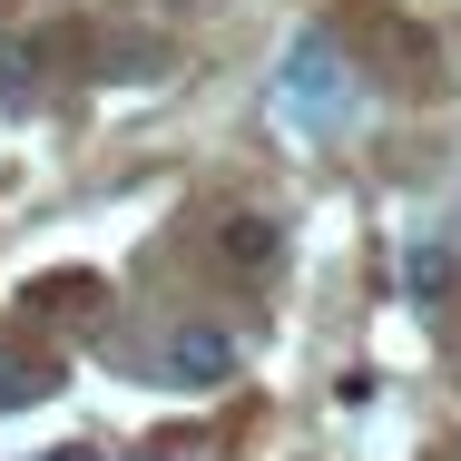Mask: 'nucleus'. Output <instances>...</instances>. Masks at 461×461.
Instances as JSON below:
<instances>
[{"label":"nucleus","instance_id":"nucleus-4","mask_svg":"<svg viewBox=\"0 0 461 461\" xmlns=\"http://www.w3.org/2000/svg\"><path fill=\"white\" fill-rule=\"evenodd\" d=\"M402 285H412V304H442L452 294V246H412L402 256Z\"/></svg>","mask_w":461,"mask_h":461},{"label":"nucleus","instance_id":"nucleus-1","mask_svg":"<svg viewBox=\"0 0 461 461\" xmlns=\"http://www.w3.org/2000/svg\"><path fill=\"white\" fill-rule=\"evenodd\" d=\"M276 108L294 128H354L364 118V89H354V69H344L334 40H294L285 69H276Z\"/></svg>","mask_w":461,"mask_h":461},{"label":"nucleus","instance_id":"nucleus-2","mask_svg":"<svg viewBox=\"0 0 461 461\" xmlns=\"http://www.w3.org/2000/svg\"><path fill=\"white\" fill-rule=\"evenodd\" d=\"M226 373H236V334H226V324H177V334H167V383H196V393H206V383H226Z\"/></svg>","mask_w":461,"mask_h":461},{"label":"nucleus","instance_id":"nucleus-5","mask_svg":"<svg viewBox=\"0 0 461 461\" xmlns=\"http://www.w3.org/2000/svg\"><path fill=\"white\" fill-rule=\"evenodd\" d=\"M30 393H40V373H30L20 354H10V344H0V412H20Z\"/></svg>","mask_w":461,"mask_h":461},{"label":"nucleus","instance_id":"nucleus-3","mask_svg":"<svg viewBox=\"0 0 461 461\" xmlns=\"http://www.w3.org/2000/svg\"><path fill=\"white\" fill-rule=\"evenodd\" d=\"M226 266H236V276H266V266H276V226L226 216Z\"/></svg>","mask_w":461,"mask_h":461},{"label":"nucleus","instance_id":"nucleus-6","mask_svg":"<svg viewBox=\"0 0 461 461\" xmlns=\"http://www.w3.org/2000/svg\"><path fill=\"white\" fill-rule=\"evenodd\" d=\"M0 98H20V50H0Z\"/></svg>","mask_w":461,"mask_h":461}]
</instances>
